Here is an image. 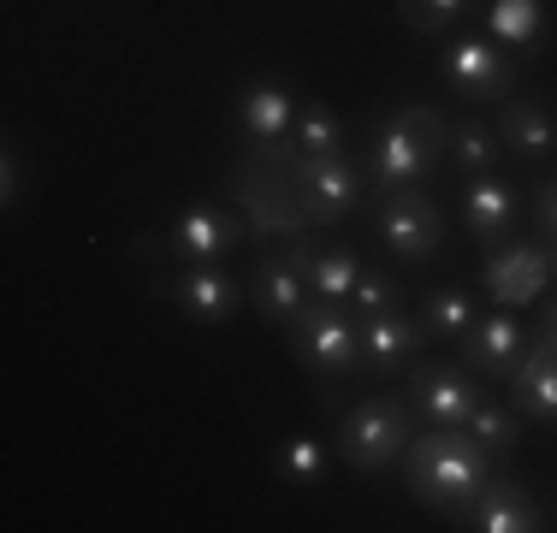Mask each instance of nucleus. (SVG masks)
I'll return each instance as SVG.
<instances>
[{
    "instance_id": "f257e3e1",
    "label": "nucleus",
    "mask_w": 557,
    "mask_h": 533,
    "mask_svg": "<svg viewBox=\"0 0 557 533\" xmlns=\"http://www.w3.org/2000/svg\"><path fill=\"white\" fill-rule=\"evenodd\" d=\"M404 480L433 516L462 522L481 486L493 480V450L469 433V426H428L421 438H409L404 450Z\"/></svg>"
},
{
    "instance_id": "f03ea898",
    "label": "nucleus",
    "mask_w": 557,
    "mask_h": 533,
    "mask_svg": "<svg viewBox=\"0 0 557 533\" xmlns=\"http://www.w3.org/2000/svg\"><path fill=\"white\" fill-rule=\"evenodd\" d=\"M450 142V125L440 107H397L392 119H380L374 131H368V190H416L421 178H428L433 166H440Z\"/></svg>"
},
{
    "instance_id": "7ed1b4c3",
    "label": "nucleus",
    "mask_w": 557,
    "mask_h": 533,
    "mask_svg": "<svg viewBox=\"0 0 557 533\" xmlns=\"http://www.w3.org/2000/svg\"><path fill=\"white\" fill-rule=\"evenodd\" d=\"M285 344H290V356L314 373L326 404H338L344 380L362 368V320L344 314L338 302H326V297L302 302V314L285 326Z\"/></svg>"
},
{
    "instance_id": "20e7f679",
    "label": "nucleus",
    "mask_w": 557,
    "mask_h": 533,
    "mask_svg": "<svg viewBox=\"0 0 557 533\" xmlns=\"http://www.w3.org/2000/svg\"><path fill=\"white\" fill-rule=\"evenodd\" d=\"M278 172L290 178V196L302 202V213H309V225H338L344 213H350L368 190V172L356 166L350 154H297L285 142V149L268 154Z\"/></svg>"
},
{
    "instance_id": "39448f33",
    "label": "nucleus",
    "mask_w": 557,
    "mask_h": 533,
    "mask_svg": "<svg viewBox=\"0 0 557 533\" xmlns=\"http://www.w3.org/2000/svg\"><path fill=\"white\" fill-rule=\"evenodd\" d=\"M416 438V409H409L404 392H374L368 404H356L350 416L338 421V457L350 462L356 474H386L397 457Z\"/></svg>"
},
{
    "instance_id": "423d86ee",
    "label": "nucleus",
    "mask_w": 557,
    "mask_h": 533,
    "mask_svg": "<svg viewBox=\"0 0 557 533\" xmlns=\"http://www.w3.org/2000/svg\"><path fill=\"white\" fill-rule=\"evenodd\" d=\"M249 237V220L244 208H220V202H202V208H184L178 220L161 232V244H137V256H154L166 249L172 261L184 266H202V261H225L237 244Z\"/></svg>"
},
{
    "instance_id": "0eeeda50",
    "label": "nucleus",
    "mask_w": 557,
    "mask_h": 533,
    "mask_svg": "<svg viewBox=\"0 0 557 533\" xmlns=\"http://www.w3.org/2000/svg\"><path fill=\"white\" fill-rule=\"evenodd\" d=\"M154 297L172 302L190 326H225L237 309H244L249 285H237L220 261H202V266H178V273H161L154 278Z\"/></svg>"
},
{
    "instance_id": "6e6552de",
    "label": "nucleus",
    "mask_w": 557,
    "mask_h": 533,
    "mask_svg": "<svg viewBox=\"0 0 557 533\" xmlns=\"http://www.w3.org/2000/svg\"><path fill=\"white\" fill-rule=\"evenodd\" d=\"M404 397H409V409H416V421H428V426H462L474 409H481L486 380H481V373H469V368H457V362H416Z\"/></svg>"
},
{
    "instance_id": "1a4fd4ad",
    "label": "nucleus",
    "mask_w": 557,
    "mask_h": 533,
    "mask_svg": "<svg viewBox=\"0 0 557 533\" xmlns=\"http://www.w3.org/2000/svg\"><path fill=\"white\" fill-rule=\"evenodd\" d=\"M374 232L397 261H433L440 256L445 220L421 190H380L374 196Z\"/></svg>"
},
{
    "instance_id": "9d476101",
    "label": "nucleus",
    "mask_w": 557,
    "mask_h": 533,
    "mask_svg": "<svg viewBox=\"0 0 557 533\" xmlns=\"http://www.w3.org/2000/svg\"><path fill=\"white\" fill-rule=\"evenodd\" d=\"M237 208H249L256 213V237H268V232H278V237H297L302 225H309V213H302V202L290 196V178L273 166L268 154L261 160H244L237 166Z\"/></svg>"
},
{
    "instance_id": "9b49d317",
    "label": "nucleus",
    "mask_w": 557,
    "mask_h": 533,
    "mask_svg": "<svg viewBox=\"0 0 557 533\" xmlns=\"http://www.w3.org/2000/svg\"><path fill=\"white\" fill-rule=\"evenodd\" d=\"M440 72L457 96L469 101H504L510 96V60L498 53V42H481V36H450L440 53Z\"/></svg>"
},
{
    "instance_id": "f8f14e48",
    "label": "nucleus",
    "mask_w": 557,
    "mask_h": 533,
    "mask_svg": "<svg viewBox=\"0 0 557 533\" xmlns=\"http://www.w3.org/2000/svg\"><path fill=\"white\" fill-rule=\"evenodd\" d=\"M481 285H486V297H493L498 309H528V302H540V290L552 285V244L493 249Z\"/></svg>"
},
{
    "instance_id": "ddd939ff",
    "label": "nucleus",
    "mask_w": 557,
    "mask_h": 533,
    "mask_svg": "<svg viewBox=\"0 0 557 533\" xmlns=\"http://www.w3.org/2000/svg\"><path fill=\"white\" fill-rule=\"evenodd\" d=\"M309 297H314V290L302 285L290 249H261V256H256V273H249V302H256V314L268 320V326H290Z\"/></svg>"
},
{
    "instance_id": "4468645a",
    "label": "nucleus",
    "mask_w": 557,
    "mask_h": 533,
    "mask_svg": "<svg viewBox=\"0 0 557 533\" xmlns=\"http://www.w3.org/2000/svg\"><path fill=\"white\" fill-rule=\"evenodd\" d=\"M237 125H244V137L256 142L261 154L285 149L290 125H297V96H290L278 77H256V84L237 96Z\"/></svg>"
},
{
    "instance_id": "2eb2a0df",
    "label": "nucleus",
    "mask_w": 557,
    "mask_h": 533,
    "mask_svg": "<svg viewBox=\"0 0 557 533\" xmlns=\"http://www.w3.org/2000/svg\"><path fill=\"white\" fill-rule=\"evenodd\" d=\"M522 326H516V314L510 309H498V314H481L469 332H462V368L469 373H481L486 385L493 380H510L516 362H522Z\"/></svg>"
},
{
    "instance_id": "dca6fc26",
    "label": "nucleus",
    "mask_w": 557,
    "mask_h": 533,
    "mask_svg": "<svg viewBox=\"0 0 557 533\" xmlns=\"http://www.w3.org/2000/svg\"><path fill=\"white\" fill-rule=\"evenodd\" d=\"M428 344V320H416L409 309H386L362 320V368L374 373H404Z\"/></svg>"
},
{
    "instance_id": "f3484780",
    "label": "nucleus",
    "mask_w": 557,
    "mask_h": 533,
    "mask_svg": "<svg viewBox=\"0 0 557 533\" xmlns=\"http://www.w3.org/2000/svg\"><path fill=\"white\" fill-rule=\"evenodd\" d=\"M457 528H469V533H534L546 522H540V504L528 498V486H516V480H486L481 498L462 510Z\"/></svg>"
},
{
    "instance_id": "a211bd4d",
    "label": "nucleus",
    "mask_w": 557,
    "mask_h": 533,
    "mask_svg": "<svg viewBox=\"0 0 557 533\" xmlns=\"http://www.w3.org/2000/svg\"><path fill=\"white\" fill-rule=\"evenodd\" d=\"M285 249H290V261H297L302 285H309L314 297H326V302H350L356 273H362V261H356L350 249H338V244H314V237H285Z\"/></svg>"
},
{
    "instance_id": "6ab92c4d",
    "label": "nucleus",
    "mask_w": 557,
    "mask_h": 533,
    "mask_svg": "<svg viewBox=\"0 0 557 533\" xmlns=\"http://www.w3.org/2000/svg\"><path fill=\"white\" fill-rule=\"evenodd\" d=\"M510 225H516V190L498 172H486V178H474L462 190V232H469V244L498 249L510 237Z\"/></svg>"
},
{
    "instance_id": "aec40b11",
    "label": "nucleus",
    "mask_w": 557,
    "mask_h": 533,
    "mask_svg": "<svg viewBox=\"0 0 557 533\" xmlns=\"http://www.w3.org/2000/svg\"><path fill=\"white\" fill-rule=\"evenodd\" d=\"M510 397H516V416L528 421H557V344L540 338L522 350V362H516L510 380Z\"/></svg>"
},
{
    "instance_id": "412c9836",
    "label": "nucleus",
    "mask_w": 557,
    "mask_h": 533,
    "mask_svg": "<svg viewBox=\"0 0 557 533\" xmlns=\"http://www.w3.org/2000/svg\"><path fill=\"white\" fill-rule=\"evenodd\" d=\"M498 142L510 154H522V160H546V154H557V119L546 113L540 101H528V96H504V107H498Z\"/></svg>"
},
{
    "instance_id": "4be33fe9",
    "label": "nucleus",
    "mask_w": 557,
    "mask_h": 533,
    "mask_svg": "<svg viewBox=\"0 0 557 533\" xmlns=\"http://www.w3.org/2000/svg\"><path fill=\"white\" fill-rule=\"evenodd\" d=\"M445 154L457 160V172H469V178H486V172H498L504 142H498L493 125H481V119H457V125H450Z\"/></svg>"
},
{
    "instance_id": "5701e85b",
    "label": "nucleus",
    "mask_w": 557,
    "mask_h": 533,
    "mask_svg": "<svg viewBox=\"0 0 557 533\" xmlns=\"http://www.w3.org/2000/svg\"><path fill=\"white\" fill-rule=\"evenodd\" d=\"M273 474L285 480V486H297V492L321 486V480H326V445H321L314 433H290V438H278V450H273Z\"/></svg>"
},
{
    "instance_id": "b1692460",
    "label": "nucleus",
    "mask_w": 557,
    "mask_h": 533,
    "mask_svg": "<svg viewBox=\"0 0 557 533\" xmlns=\"http://www.w3.org/2000/svg\"><path fill=\"white\" fill-rule=\"evenodd\" d=\"M486 30H493L498 48H534L540 30H546V12H540V0H493Z\"/></svg>"
},
{
    "instance_id": "393cba45",
    "label": "nucleus",
    "mask_w": 557,
    "mask_h": 533,
    "mask_svg": "<svg viewBox=\"0 0 557 533\" xmlns=\"http://www.w3.org/2000/svg\"><path fill=\"white\" fill-rule=\"evenodd\" d=\"M421 320H428V338H445V344H462V332L481 320V309H474L469 290H433L428 309H421Z\"/></svg>"
},
{
    "instance_id": "a878e982",
    "label": "nucleus",
    "mask_w": 557,
    "mask_h": 533,
    "mask_svg": "<svg viewBox=\"0 0 557 533\" xmlns=\"http://www.w3.org/2000/svg\"><path fill=\"white\" fill-rule=\"evenodd\" d=\"M290 149L297 154H344V119L333 113V107H297Z\"/></svg>"
},
{
    "instance_id": "bb28decb",
    "label": "nucleus",
    "mask_w": 557,
    "mask_h": 533,
    "mask_svg": "<svg viewBox=\"0 0 557 533\" xmlns=\"http://www.w3.org/2000/svg\"><path fill=\"white\" fill-rule=\"evenodd\" d=\"M474 438H481L486 450H493V457H504V450H516V438H522V416H516V409H504V404H493V397H481V409H474L469 421Z\"/></svg>"
},
{
    "instance_id": "cd10ccee",
    "label": "nucleus",
    "mask_w": 557,
    "mask_h": 533,
    "mask_svg": "<svg viewBox=\"0 0 557 533\" xmlns=\"http://www.w3.org/2000/svg\"><path fill=\"white\" fill-rule=\"evenodd\" d=\"M350 302H356V320L386 314V309H404V285H397V273H386V266H362V273H356Z\"/></svg>"
},
{
    "instance_id": "c85d7f7f",
    "label": "nucleus",
    "mask_w": 557,
    "mask_h": 533,
    "mask_svg": "<svg viewBox=\"0 0 557 533\" xmlns=\"http://www.w3.org/2000/svg\"><path fill=\"white\" fill-rule=\"evenodd\" d=\"M397 18L421 36H445L457 18H469V0H397Z\"/></svg>"
},
{
    "instance_id": "c756f323",
    "label": "nucleus",
    "mask_w": 557,
    "mask_h": 533,
    "mask_svg": "<svg viewBox=\"0 0 557 533\" xmlns=\"http://www.w3.org/2000/svg\"><path fill=\"white\" fill-rule=\"evenodd\" d=\"M534 232L546 237V244H557V172L534 190Z\"/></svg>"
},
{
    "instance_id": "7c9ffc66",
    "label": "nucleus",
    "mask_w": 557,
    "mask_h": 533,
    "mask_svg": "<svg viewBox=\"0 0 557 533\" xmlns=\"http://www.w3.org/2000/svg\"><path fill=\"white\" fill-rule=\"evenodd\" d=\"M0 184H7L0 196H7V208H12V202H18V154H12V149H7V172H0Z\"/></svg>"
},
{
    "instance_id": "2f4dec72",
    "label": "nucleus",
    "mask_w": 557,
    "mask_h": 533,
    "mask_svg": "<svg viewBox=\"0 0 557 533\" xmlns=\"http://www.w3.org/2000/svg\"><path fill=\"white\" fill-rule=\"evenodd\" d=\"M540 338H552V344H557V297L546 302V314H540Z\"/></svg>"
},
{
    "instance_id": "473e14b6",
    "label": "nucleus",
    "mask_w": 557,
    "mask_h": 533,
    "mask_svg": "<svg viewBox=\"0 0 557 533\" xmlns=\"http://www.w3.org/2000/svg\"><path fill=\"white\" fill-rule=\"evenodd\" d=\"M552 278H557V244H552Z\"/></svg>"
}]
</instances>
